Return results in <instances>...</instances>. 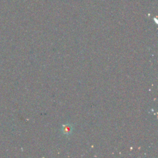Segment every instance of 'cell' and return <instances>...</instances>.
Wrapping results in <instances>:
<instances>
[{"label":"cell","instance_id":"cell-1","mask_svg":"<svg viewBox=\"0 0 158 158\" xmlns=\"http://www.w3.org/2000/svg\"><path fill=\"white\" fill-rule=\"evenodd\" d=\"M71 129H72L71 127H70V126H69V125H66V126H64V128H63L64 132V133H67V134H68V133H69L70 132H71Z\"/></svg>","mask_w":158,"mask_h":158}]
</instances>
